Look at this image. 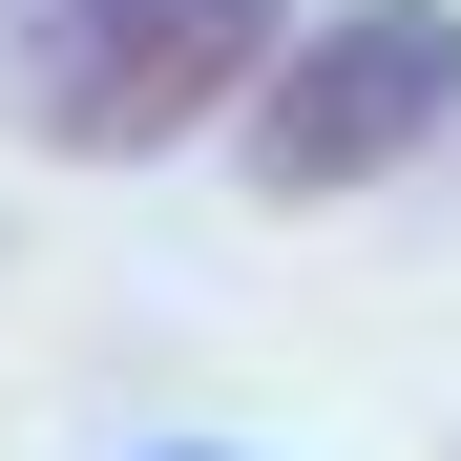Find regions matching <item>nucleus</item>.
<instances>
[{"mask_svg": "<svg viewBox=\"0 0 461 461\" xmlns=\"http://www.w3.org/2000/svg\"><path fill=\"white\" fill-rule=\"evenodd\" d=\"M294 0H0V126L42 168H147L210 105H252Z\"/></svg>", "mask_w": 461, "mask_h": 461, "instance_id": "f257e3e1", "label": "nucleus"}, {"mask_svg": "<svg viewBox=\"0 0 461 461\" xmlns=\"http://www.w3.org/2000/svg\"><path fill=\"white\" fill-rule=\"evenodd\" d=\"M252 210H357L461 126V0H315L252 63Z\"/></svg>", "mask_w": 461, "mask_h": 461, "instance_id": "f03ea898", "label": "nucleus"}, {"mask_svg": "<svg viewBox=\"0 0 461 461\" xmlns=\"http://www.w3.org/2000/svg\"><path fill=\"white\" fill-rule=\"evenodd\" d=\"M147 461H252V440H147Z\"/></svg>", "mask_w": 461, "mask_h": 461, "instance_id": "7ed1b4c3", "label": "nucleus"}]
</instances>
